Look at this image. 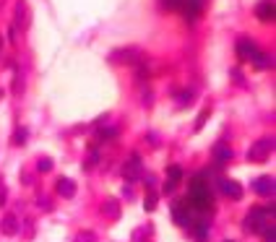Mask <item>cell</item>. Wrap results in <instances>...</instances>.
I'll return each mask as SVG.
<instances>
[{
  "label": "cell",
  "instance_id": "6da1fadb",
  "mask_svg": "<svg viewBox=\"0 0 276 242\" xmlns=\"http://www.w3.org/2000/svg\"><path fill=\"white\" fill-rule=\"evenodd\" d=\"M188 203L206 211L211 206V190H209V180L206 175H198L193 183H190V190H188Z\"/></svg>",
  "mask_w": 276,
  "mask_h": 242
},
{
  "label": "cell",
  "instance_id": "7a4b0ae2",
  "mask_svg": "<svg viewBox=\"0 0 276 242\" xmlns=\"http://www.w3.org/2000/svg\"><path fill=\"white\" fill-rule=\"evenodd\" d=\"M271 221H273V206L271 208H253L250 214L245 216V229L248 232H263L268 226H273Z\"/></svg>",
  "mask_w": 276,
  "mask_h": 242
},
{
  "label": "cell",
  "instance_id": "3957f363",
  "mask_svg": "<svg viewBox=\"0 0 276 242\" xmlns=\"http://www.w3.org/2000/svg\"><path fill=\"white\" fill-rule=\"evenodd\" d=\"M271 151H273V138H258L250 148H248V159L250 162H266L271 156Z\"/></svg>",
  "mask_w": 276,
  "mask_h": 242
},
{
  "label": "cell",
  "instance_id": "277c9868",
  "mask_svg": "<svg viewBox=\"0 0 276 242\" xmlns=\"http://www.w3.org/2000/svg\"><path fill=\"white\" fill-rule=\"evenodd\" d=\"M13 32H26L29 24H32V13H29V3L26 0H16V8H13Z\"/></svg>",
  "mask_w": 276,
  "mask_h": 242
},
{
  "label": "cell",
  "instance_id": "5b68a950",
  "mask_svg": "<svg viewBox=\"0 0 276 242\" xmlns=\"http://www.w3.org/2000/svg\"><path fill=\"white\" fill-rule=\"evenodd\" d=\"M141 175H144V170H141V156L133 154L125 164H122V177H125L128 183H135V180H141Z\"/></svg>",
  "mask_w": 276,
  "mask_h": 242
},
{
  "label": "cell",
  "instance_id": "8992f818",
  "mask_svg": "<svg viewBox=\"0 0 276 242\" xmlns=\"http://www.w3.org/2000/svg\"><path fill=\"white\" fill-rule=\"evenodd\" d=\"M190 208H193V206L188 203V198L175 203V208H172V216H175V221H177L180 226H190V224H193V214H190Z\"/></svg>",
  "mask_w": 276,
  "mask_h": 242
},
{
  "label": "cell",
  "instance_id": "52a82bcc",
  "mask_svg": "<svg viewBox=\"0 0 276 242\" xmlns=\"http://www.w3.org/2000/svg\"><path fill=\"white\" fill-rule=\"evenodd\" d=\"M237 55H240V60H253V63H255L260 52H258V47L250 39H240L237 42Z\"/></svg>",
  "mask_w": 276,
  "mask_h": 242
},
{
  "label": "cell",
  "instance_id": "ba28073f",
  "mask_svg": "<svg viewBox=\"0 0 276 242\" xmlns=\"http://www.w3.org/2000/svg\"><path fill=\"white\" fill-rule=\"evenodd\" d=\"M219 188H222V193H224V195H229L232 201H240V198H242V188L235 183V180L222 177V180H219Z\"/></svg>",
  "mask_w": 276,
  "mask_h": 242
},
{
  "label": "cell",
  "instance_id": "9c48e42d",
  "mask_svg": "<svg viewBox=\"0 0 276 242\" xmlns=\"http://www.w3.org/2000/svg\"><path fill=\"white\" fill-rule=\"evenodd\" d=\"M102 214H104V219L117 221V219H120V201H115V198H104V203H102Z\"/></svg>",
  "mask_w": 276,
  "mask_h": 242
},
{
  "label": "cell",
  "instance_id": "30bf717a",
  "mask_svg": "<svg viewBox=\"0 0 276 242\" xmlns=\"http://www.w3.org/2000/svg\"><path fill=\"white\" fill-rule=\"evenodd\" d=\"M19 219L13 216V214H6L3 219H0V232L3 234H8V237H13V234H19Z\"/></svg>",
  "mask_w": 276,
  "mask_h": 242
},
{
  "label": "cell",
  "instance_id": "8fae6325",
  "mask_svg": "<svg viewBox=\"0 0 276 242\" xmlns=\"http://www.w3.org/2000/svg\"><path fill=\"white\" fill-rule=\"evenodd\" d=\"M273 177H268V175H263V177H258L255 183H253V190L258 193V195H273Z\"/></svg>",
  "mask_w": 276,
  "mask_h": 242
},
{
  "label": "cell",
  "instance_id": "7c38bea8",
  "mask_svg": "<svg viewBox=\"0 0 276 242\" xmlns=\"http://www.w3.org/2000/svg\"><path fill=\"white\" fill-rule=\"evenodd\" d=\"M112 60H122V63H141V50H135V47L117 50V52H112Z\"/></svg>",
  "mask_w": 276,
  "mask_h": 242
},
{
  "label": "cell",
  "instance_id": "4fadbf2b",
  "mask_svg": "<svg viewBox=\"0 0 276 242\" xmlns=\"http://www.w3.org/2000/svg\"><path fill=\"white\" fill-rule=\"evenodd\" d=\"M180 180H182V170L177 167V164H172V167L167 170V183H164V190H167V193H172V190L177 188Z\"/></svg>",
  "mask_w": 276,
  "mask_h": 242
},
{
  "label": "cell",
  "instance_id": "5bb4252c",
  "mask_svg": "<svg viewBox=\"0 0 276 242\" xmlns=\"http://www.w3.org/2000/svg\"><path fill=\"white\" fill-rule=\"evenodd\" d=\"M201 8H203V0H182L180 11H185V19H195L201 13Z\"/></svg>",
  "mask_w": 276,
  "mask_h": 242
},
{
  "label": "cell",
  "instance_id": "9a60e30c",
  "mask_svg": "<svg viewBox=\"0 0 276 242\" xmlns=\"http://www.w3.org/2000/svg\"><path fill=\"white\" fill-rule=\"evenodd\" d=\"M57 193L63 195V198H73V195H76V183L68 180V177H60L57 180Z\"/></svg>",
  "mask_w": 276,
  "mask_h": 242
},
{
  "label": "cell",
  "instance_id": "2e32d148",
  "mask_svg": "<svg viewBox=\"0 0 276 242\" xmlns=\"http://www.w3.org/2000/svg\"><path fill=\"white\" fill-rule=\"evenodd\" d=\"M255 13H258L260 21H273V19H276V6H273V3H260V6L255 8Z\"/></svg>",
  "mask_w": 276,
  "mask_h": 242
},
{
  "label": "cell",
  "instance_id": "e0dca14e",
  "mask_svg": "<svg viewBox=\"0 0 276 242\" xmlns=\"http://www.w3.org/2000/svg\"><path fill=\"white\" fill-rule=\"evenodd\" d=\"M229 159H232V148H229V146H217V148H214V162H217L219 167H224Z\"/></svg>",
  "mask_w": 276,
  "mask_h": 242
},
{
  "label": "cell",
  "instance_id": "ac0fdd59",
  "mask_svg": "<svg viewBox=\"0 0 276 242\" xmlns=\"http://www.w3.org/2000/svg\"><path fill=\"white\" fill-rule=\"evenodd\" d=\"M37 170H39V172H50V170H52V159L42 156V159L37 162Z\"/></svg>",
  "mask_w": 276,
  "mask_h": 242
},
{
  "label": "cell",
  "instance_id": "d6986e66",
  "mask_svg": "<svg viewBox=\"0 0 276 242\" xmlns=\"http://www.w3.org/2000/svg\"><path fill=\"white\" fill-rule=\"evenodd\" d=\"M37 206L44 208V211H52V201L47 198V195H39V198H37Z\"/></svg>",
  "mask_w": 276,
  "mask_h": 242
},
{
  "label": "cell",
  "instance_id": "ffe728a7",
  "mask_svg": "<svg viewBox=\"0 0 276 242\" xmlns=\"http://www.w3.org/2000/svg\"><path fill=\"white\" fill-rule=\"evenodd\" d=\"M13 143H16V146L26 143V128H19V130H16V135H13Z\"/></svg>",
  "mask_w": 276,
  "mask_h": 242
},
{
  "label": "cell",
  "instance_id": "44dd1931",
  "mask_svg": "<svg viewBox=\"0 0 276 242\" xmlns=\"http://www.w3.org/2000/svg\"><path fill=\"white\" fill-rule=\"evenodd\" d=\"M24 92V75L16 73V81H13V94H21Z\"/></svg>",
  "mask_w": 276,
  "mask_h": 242
},
{
  "label": "cell",
  "instance_id": "7402d4cb",
  "mask_svg": "<svg viewBox=\"0 0 276 242\" xmlns=\"http://www.w3.org/2000/svg\"><path fill=\"white\" fill-rule=\"evenodd\" d=\"M144 206H146V211H154V208H157V195H154V193H149V195H146V201H144Z\"/></svg>",
  "mask_w": 276,
  "mask_h": 242
},
{
  "label": "cell",
  "instance_id": "603a6c76",
  "mask_svg": "<svg viewBox=\"0 0 276 242\" xmlns=\"http://www.w3.org/2000/svg\"><path fill=\"white\" fill-rule=\"evenodd\" d=\"M162 6L170 11H177V8H182V0H162Z\"/></svg>",
  "mask_w": 276,
  "mask_h": 242
},
{
  "label": "cell",
  "instance_id": "cb8c5ba5",
  "mask_svg": "<svg viewBox=\"0 0 276 242\" xmlns=\"http://www.w3.org/2000/svg\"><path fill=\"white\" fill-rule=\"evenodd\" d=\"M94 239H97L94 232H81L79 237H76V242H94Z\"/></svg>",
  "mask_w": 276,
  "mask_h": 242
},
{
  "label": "cell",
  "instance_id": "d4e9b609",
  "mask_svg": "<svg viewBox=\"0 0 276 242\" xmlns=\"http://www.w3.org/2000/svg\"><path fill=\"white\" fill-rule=\"evenodd\" d=\"M190 102H193V92H182L177 99V104H190Z\"/></svg>",
  "mask_w": 276,
  "mask_h": 242
},
{
  "label": "cell",
  "instance_id": "484cf974",
  "mask_svg": "<svg viewBox=\"0 0 276 242\" xmlns=\"http://www.w3.org/2000/svg\"><path fill=\"white\" fill-rule=\"evenodd\" d=\"M263 239H266V242H276V232H273V226L263 229Z\"/></svg>",
  "mask_w": 276,
  "mask_h": 242
},
{
  "label": "cell",
  "instance_id": "4316f807",
  "mask_svg": "<svg viewBox=\"0 0 276 242\" xmlns=\"http://www.w3.org/2000/svg\"><path fill=\"white\" fill-rule=\"evenodd\" d=\"M206 117H209V110H203L201 115H198V123H195V130H201V128H203V123H206Z\"/></svg>",
  "mask_w": 276,
  "mask_h": 242
},
{
  "label": "cell",
  "instance_id": "83f0119b",
  "mask_svg": "<svg viewBox=\"0 0 276 242\" xmlns=\"http://www.w3.org/2000/svg\"><path fill=\"white\" fill-rule=\"evenodd\" d=\"M94 164H97V154H91L89 162H86V167H94Z\"/></svg>",
  "mask_w": 276,
  "mask_h": 242
},
{
  "label": "cell",
  "instance_id": "f1b7e54d",
  "mask_svg": "<svg viewBox=\"0 0 276 242\" xmlns=\"http://www.w3.org/2000/svg\"><path fill=\"white\" fill-rule=\"evenodd\" d=\"M3 203H6V188L0 185V206H3Z\"/></svg>",
  "mask_w": 276,
  "mask_h": 242
},
{
  "label": "cell",
  "instance_id": "f546056e",
  "mask_svg": "<svg viewBox=\"0 0 276 242\" xmlns=\"http://www.w3.org/2000/svg\"><path fill=\"white\" fill-rule=\"evenodd\" d=\"M227 242H235V239H227Z\"/></svg>",
  "mask_w": 276,
  "mask_h": 242
}]
</instances>
